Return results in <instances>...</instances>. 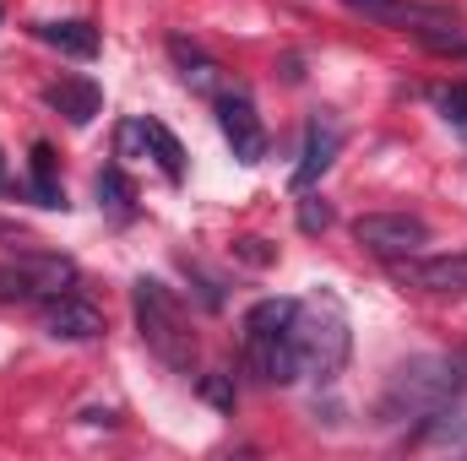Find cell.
I'll list each match as a JSON object with an SVG mask.
<instances>
[{
    "mask_svg": "<svg viewBox=\"0 0 467 461\" xmlns=\"http://www.w3.org/2000/svg\"><path fill=\"white\" fill-rule=\"evenodd\" d=\"M130 310H136V332L158 364H169L174 374L196 369V332L185 321V304L174 299V288H163L158 277H136L130 282Z\"/></svg>",
    "mask_w": 467,
    "mask_h": 461,
    "instance_id": "obj_1",
    "label": "cell"
},
{
    "mask_svg": "<svg viewBox=\"0 0 467 461\" xmlns=\"http://www.w3.org/2000/svg\"><path fill=\"white\" fill-rule=\"evenodd\" d=\"M294 315H299V299H261L244 310V369L261 385H294L299 380Z\"/></svg>",
    "mask_w": 467,
    "mask_h": 461,
    "instance_id": "obj_2",
    "label": "cell"
},
{
    "mask_svg": "<svg viewBox=\"0 0 467 461\" xmlns=\"http://www.w3.org/2000/svg\"><path fill=\"white\" fill-rule=\"evenodd\" d=\"M294 347H299V374H310L321 385H332L343 374L353 337H348V315H343V304L332 293H316V299L299 304V315H294Z\"/></svg>",
    "mask_w": 467,
    "mask_h": 461,
    "instance_id": "obj_3",
    "label": "cell"
},
{
    "mask_svg": "<svg viewBox=\"0 0 467 461\" xmlns=\"http://www.w3.org/2000/svg\"><path fill=\"white\" fill-rule=\"evenodd\" d=\"M77 288V266L49 250H16V261L0 266V299H55Z\"/></svg>",
    "mask_w": 467,
    "mask_h": 461,
    "instance_id": "obj_4",
    "label": "cell"
},
{
    "mask_svg": "<svg viewBox=\"0 0 467 461\" xmlns=\"http://www.w3.org/2000/svg\"><path fill=\"white\" fill-rule=\"evenodd\" d=\"M353 239L380 261H402L430 244V229H424V218H408V212H364L353 223Z\"/></svg>",
    "mask_w": 467,
    "mask_h": 461,
    "instance_id": "obj_5",
    "label": "cell"
},
{
    "mask_svg": "<svg viewBox=\"0 0 467 461\" xmlns=\"http://www.w3.org/2000/svg\"><path fill=\"white\" fill-rule=\"evenodd\" d=\"M213 104H218V125H223V141L234 147V158H239L244 169H255V163L266 158V125L255 115V98H250L244 87H223Z\"/></svg>",
    "mask_w": 467,
    "mask_h": 461,
    "instance_id": "obj_6",
    "label": "cell"
},
{
    "mask_svg": "<svg viewBox=\"0 0 467 461\" xmlns=\"http://www.w3.org/2000/svg\"><path fill=\"white\" fill-rule=\"evenodd\" d=\"M397 282L419 293H441V299H467V255H424V261L402 255Z\"/></svg>",
    "mask_w": 467,
    "mask_h": 461,
    "instance_id": "obj_7",
    "label": "cell"
},
{
    "mask_svg": "<svg viewBox=\"0 0 467 461\" xmlns=\"http://www.w3.org/2000/svg\"><path fill=\"white\" fill-rule=\"evenodd\" d=\"M44 332L55 343H99L109 326H104L99 304H88L77 293H55V299H44Z\"/></svg>",
    "mask_w": 467,
    "mask_h": 461,
    "instance_id": "obj_8",
    "label": "cell"
},
{
    "mask_svg": "<svg viewBox=\"0 0 467 461\" xmlns=\"http://www.w3.org/2000/svg\"><path fill=\"white\" fill-rule=\"evenodd\" d=\"M169 60L180 66V77H185L191 93H202V98H218V93H223V71H218V60H213L196 38L174 33V38H169Z\"/></svg>",
    "mask_w": 467,
    "mask_h": 461,
    "instance_id": "obj_9",
    "label": "cell"
},
{
    "mask_svg": "<svg viewBox=\"0 0 467 461\" xmlns=\"http://www.w3.org/2000/svg\"><path fill=\"white\" fill-rule=\"evenodd\" d=\"M44 104H49L55 115H66L77 130H82V125H93V119H99L104 93H99V82H88V77H60V82H49V87H44Z\"/></svg>",
    "mask_w": 467,
    "mask_h": 461,
    "instance_id": "obj_10",
    "label": "cell"
},
{
    "mask_svg": "<svg viewBox=\"0 0 467 461\" xmlns=\"http://www.w3.org/2000/svg\"><path fill=\"white\" fill-rule=\"evenodd\" d=\"M337 147H343V130H337L332 119H310V130H305V158H299V169H294V190H310V185L332 169Z\"/></svg>",
    "mask_w": 467,
    "mask_h": 461,
    "instance_id": "obj_11",
    "label": "cell"
},
{
    "mask_svg": "<svg viewBox=\"0 0 467 461\" xmlns=\"http://www.w3.org/2000/svg\"><path fill=\"white\" fill-rule=\"evenodd\" d=\"M33 33H38L49 49L71 55V60H93V55H99V27L82 22V16H71V22H38Z\"/></svg>",
    "mask_w": 467,
    "mask_h": 461,
    "instance_id": "obj_12",
    "label": "cell"
},
{
    "mask_svg": "<svg viewBox=\"0 0 467 461\" xmlns=\"http://www.w3.org/2000/svg\"><path fill=\"white\" fill-rule=\"evenodd\" d=\"M141 130H147V158L163 169V179H185V147H180V136L163 125V119H147L141 115Z\"/></svg>",
    "mask_w": 467,
    "mask_h": 461,
    "instance_id": "obj_13",
    "label": "cell"
},
{
    "mask_svg": "<svg viewBox=\"0 0 467 461\" xmlns=\"http://www.w3.org/2000/svg\"><path fill=\"white\" fill-rule=\"evenodd\" d=\"M93 190H99V207H104V212H115L119 223L136 212V185H130V174H125L119 163H104V169H99Z\"/></svg>",
    "mask_w": 467,
    "mask_h": 461,
    "instance_id": "obj_14",
    "label": "cell"
},
{
    "mask_svg": "<svg viewBox=\"0 0 467 461\" xmlns=\"http://www.w3.org/2000/svg\"><path fill=\"white\" fill-rule=\"evenodd\" d=\"M332 223H337L332 201H327V196H305V190H299V233H310V239H316V233H327Z\"/></svg>",
    "mask_w": 467,
    "mask_h": 461,
    "instance_id": "obj_15",
    "label": "cell"
},
{
    "mask_svg": "<svg viewBox=\"0 0 467 461\" xmlns=\"http://www.w3.org/2000/svg\"><path fill=\"white\" fill-rule=\"evenodd\" d=\"M115 158H147V130H141V119H125L115 130Z\"/></svg>",
    "mask_w": 467,
    "mask_h": 461,
    "instance_id": "obj_16",
    "label": "cell"
},
{
    "mask_svg": "<svg viewBox=\"0 0 467 461\" xmlns=\"http://www.w3.org/2000/svg\"><path fill=\"white\" fill-rule=\"evenodd\" d=\"M234 255H239L244 266H272V261H277V250H272L266 239H255V233H244V239H234Z\"/></svg>",
    "mask_w": 467,
    "mask_h": 461,
    "instance_id": "obj_17",
    "label": "cell"
},
{
    "mask_svg": "<svg viewBox=\"0 0 467 461\" xmlns=\"http://www.w3.org/2000/svg\"><path fill=\"white\" fill-rule=\"evenodd\" d=\"M202 396H207L218 413H234V374H223V369L207 374V380H202Z\"/></svg>",
    "mask_w": 467,
    "mask_h": 461,
    "instance_id": "obj_18",
    "label": "cell"
},
{
    "mask_svg": "<svg viewBox=\"0 0 467 461\" xmlns=\"http://www.w3.org/2000/svg\"><path fill=\"white\" fill-rule=\"evenodd\" d=\"M435 104H441V115L451 119V125H467V82H462V87H446V93H435Z\"/></svg>",
    "mask_w": 467,
    "mask_h": 461,
    "instance_id": "obj_19",
    "label": "cell"
},
{
    "mask_svg": "<svg viewBox=\"0 0 467 461\" xmlns=\"http://www.w3.org/2000/svg\"><path fill=\"white\" fill-rule=\"evenodd\" d=\"M27 196H33L38 207H66V190H60V179H27Z\"/></svg>",
    "mask_w": 467,
    "mask_h": 461,
    "instance_id": "obj_20",
    "label": "cell"
},
{
    "mask_svg": "<svg viewBox=\"0 0 467 461\" xmlns=\"http://www.w3.org/2000/svg\"><path fill=\"white\" fill-rule=\"evenodd\" d=\"M33 179H55V147L33 141Z\"/></svg>",
    "mask_w": 467,
    "mask_h": 461,
    "instance_id": "obj_21",
    "label": "cell"
},
{
    "mask_svg": "<svg viewBox=\"0 0 467 461\" xmlns=\"http://www.w3.org/2000/svg\"><path fill=\"white\" fill-rule=\"evenodd\" d=\"M0 239H11L16 250H27V244H33V239H27V229H16V223H0Z\"/></svg>",
    "mask_w": 467,
    "mask_h": 461,
    "instance_id": "obj_22",
    "label": "cell"
},
{
    "mask_svg": "<svg viewBox=\"0 0 467 461\" xmlns=\"http://www.w3.org/2000/svg\"><path fill=\"white\" fill-rule=\"evenodd\" d=\"M343 5H353V11H364V16H380V5H386V0H343Z\"/></svg>",
    "mask_w": 467,
    "mask_h": 461,
    "instance_id": "obj_23",
    "label": "cell"
},
{
    "mask_svg": "<svg viewBox=\"0 0 467 461\" xmlns=\"http://www.w3.org/2000/svg\"><path fill=\"white\" fill-rule=\"evenodd\" d=\"M0 169H5V158H0Z\"/></svg>",
    "mask_w": 467,
    "mask_h": 461,
    "instance_id": "obj_24",
    "label": "cell"
}]
</instances>
